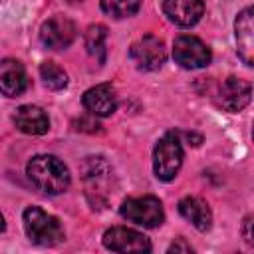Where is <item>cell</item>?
<instances>
[{
	"instance_id": "obj_7",
	"label": "cell",
	"mask_w": 254,
	"mask_h": 254,
	"mask_svg": "<svg viewBox=\"0 0 254 254\" xmlns=\"http://www.w3.org/2000/svg\"><path fill=\"white\" fill-rule=\"evenodd\" d=\"M252 99V85L246 79L240 77H226L216 93V105L228 113H238L242 111Z\"/></svg>"
},
{
	"instance_id": "obj_6",
	"label": "cell",
	"mask_w": 254,
	"mask_h": 254,
	"mask_svg": "<svg viewBox=\"0 0 254 254\" xmlns=\"http://www.w3.org/2000/svg\"><path fill=\"white\" fill-rule=\"evenodd\" d=\"M129 56L133 64L143 71H155L159 69L167 60V48L165 42L159 36L145 34L141 36L129 50Z\"/></svg>"
},
{
	"instance_id": "obj_23",
	"label": "cell",
	"mask_w": 254,
	"mask_h": 254,
	"mask_svg": "<svg viewBox=\"0 0 254 254\" xmlns=\"http://www.w3.org/2000/svg\"><path fill=\"white\" fill-rule=\"evenodd\" d=\"M252 137H254V127H252Z\"/></svg>"
},
{
	"instance_id": "obj_18",
	"label": "cell",
	"mask_w": 254,
	"mask_h": 254,
	"mask_svg": "<svg viewBox=\"0 0 254 254\" xmlns=\"http://www.w3.org/2000/svg\"><path fill=\"white\" fill-rule=\"evenodd\" d=\"M40 75H42V81L48 89L60 91L67 85V73L54 62H44L40 65Z\"/></svg>"
},
{
	"instance_id": "obj_15",
	"label": "cell",
	"mask_w": 254,
	"mask_h": 254,
	"mask_svg": "<svg viewBox=\"0 0 254 254\" xmlns=\"http://www.w3.org/2000/svg\"><path fill=\"white\" fill-rule=\"evenodd\" d=\"M179 212L183 218H187L196 230L206 232L212 226V212L206 200L200 196H185L179 200Z\"/></svg>"
},
{
	"instance_id": "obj_4",
	"label": "cell",
	"mask_w": 254,
	"mask_h": 254,
	"mask_svg": "<svg viewBox=\"0 0 254 254\" xmlns=\"http://www.w3.org/2000/svg\"><path fill=\"white\" fill-rule=\"evenodd\" d=\"M119 212L129 222L139 224V226H145V228L161 226L163 220H165V210H163L161 200L157 196H151V194L131 196V198L123 200Z\"/></svg>"
},
{
	"instance_id": "obj_8",
	"label": "cell",
	"mask_w": 254,
	"mask_h": 254,
	"mask_svg": "<svg viewBox=\"0 0 254 254\" xmlns=\"http://www.w3.org/2000/svg\"><path fill=\"white\" fill-rule=\"evenodd\" d=\"M103 246L111 252H151L149 238L127 226H113L103 234Z\"/></svg>"
},
{
	"instance_id": "obj_3",
	"label": "cell",
	"mask_w": 254,
	"mask_h": 254,
	"mask_svg": "<svg viewBox=\"0 0 254 254\" xmlns=\"http://www.w3.org/2000/svg\"><path fill=\"white\" fill-rule=\"evenodd\" d=\"M183 165V145L177 133H165L153 151V171L159 181H173Z\"/></svg>"
},
{
	"instance_id": "obj_19",
	"label": "cell",
	"mask_w": 254,
	"mask_h": 254,
	"mask_svg": "<svg viewBox=\"0 0 254 254\" xmlns=\"http://www.w3.org/2000/svg\"><path fill=\"white\" fill-rule=\"evenodd\" d=\"M99 2L105 14L113 18H129L141 8L143 0H99Z\"/></svg>"
},
{
	"instance_id": "obj_9",
	"label": "cell",
	"mask_w": 254,
	"mask_h": 254,
	"mask_svg": "<svg viewBox=\"0 0 254 254\" xmlns=\"http://www.w3.org/2000/svg\"><path fill=\"white\" fill-rule=\"evenodd\" d=\"M75 38V24L65 16H52L40 28V40L48 50H64Z\"/></svg>"
},
{
	"instance_id": "obj_12",
	"label": "cell",
	"mask_w": 254,
	"mask_h": 254,
	"mask_svg": "<svg viewBox=\"0 0 254 254\" xmlns=\"http://www.w3.org/2000/svg\"><path fill=\"white\" fill-rule=\"evenodd\" d=\"M165 16L183 28L194 26L204 14V0H163Z\"/></svg>"
},
{
	"instance_id": "obj_14",
	"label": "cell",
	"mask_w": 254,
	"mask_h": 254,
	"mask_svg": "<svg viewBox=\"0 0 254 254\" xmlns=\"http://www.w3.org/2000/svg\"><path fill=\"white\" fill-rule=\"evenodd\" d=\"M0 87L6 97H18L28 87V75L18 60H4L0 64Z\"/></svg>"
},
{
	"instance_id": "obj_22",
	"label": "cell",
	"mask_w": 254,
	"mask_h": 254,
	"mask_svg": "<svg viewBox=\"0 0 254 254\" xmlns=\"http://www.w3.org/2000/svg\"><path fill=\"white\" fill-rule=\"evenodd\" d=\"M69 4H77V2H81V0H67Z\"/></svg>"
},
{
	"instance_id": "obj_11",
	"label": "cell",
	"mask_w": 254,
	"mask_h": 254,
	"mask_svg": "<svg viewBox=\"0 0 254 254\" xmlns=\"http://www.w3.org/2000/svg\"><path fill=\"white\" fill-rule=\"evenodd\" d=\"M109 175H111V169L101 157H87V161L83 163V181L87 187V196L91 198L95 194V198L91 200L93 204L105 202L107 192L101 190V187H107Z\"/></svg>"
},
{
	"instance_id": "obj_1",
	"label": "cell",
	"mask_w": 254,
	"mask_h": 254,
	"mask_svg": "<svg viewBox=\"0 0 254 254\" xmlns=\"http://www.w3.org/2000/svg\"><path fill=\"white\" fill-rule=\"evenodd\" d=\"M32 185L46 194H62L69 187V171L56 155H36L26 167Z\"/></svg>"
},
{
	"instance_id": "obj_21",
	"label": "cell",
	"mask_w": 254,
	"mask_h": 254,
	"mask_svg": "<svg viewBox=\"0 0 254 254\" xmlns=\"http://www.w3.org/2000/svg\"><path fill=\"white\" fill-rule=\"evenodd\" d=\"M169 252H192V248H190L183 238H179L177 242H173V244L169 246Z\"/></svg>"
},
{
	"instance_id": "obj_5",
	"label": "cell",
	"mask_w": 254,
	"mask_h": 254,
	"mask_svg": "<svg viewBox=\"0 0 254 254\" xmlns=\"http://www.w3.org/2000/svg\"><path fill=\"white\" fill-rule=\"evenodd\" d=\"M173 58L185 69H200L210 64L212 54L200 38L183 34L173 44Z\"/></svg>"
},
{
	"instance_id": "obj_10",
	"label": "cell",
	"mask_w": 254,
	"mask_h": 254,
	"mask_svg": "<svg viewBox=\"0 0 254 254\" xmlns=\"http://www.w3.org/2000/svg\"><path fill=\"white\" fill-rule=\"evenodd\" d=\"M236 52L240 60L248 65H254V4L246 6L234 22Z\"/></svg>"
},
{
	"instance_id": "obj_2",
	"label": "cell",
	"mask_w": 254,
	"mask_h": 254,
	"mask_svg": "<svg viewBox=\"0 0 254 254\" xmlns=\"http://www.w3.org/2000/svg\"><path fill=\"white\" fill-rule=\"evenodd\" d=\"M22 218H24V230L34 244L56 246L65 238L60 220L40 206H28Z\"/></svg>"
},
{
	"instance_id": "obj_17",
	"label": "cell",
	"mask_w": 254,
	"mask_h": 254,
	"mask_svg": "<svg viewBox=\"0 0 254 254\" xmlns=\"http://www.w3.org/2000/svg\"><path fill=\"white\" fill-rule=\"evenodd\" d=\"M105 40H107V28L103 24H93L85 32V48L91 58H95L97 64H103L105 60Z\"/></svg>"
},
{
	"instance_id": "obj_13",
	"label": "cell",
	"mask_w": 254,
	"mask_h": 254,
	"mask_svg": "<svg viewBox=\"0 0 254 254\" xmlns=\"http://www.w3.org/2000/svg\"><path fill=\"white\" fill-rule=\"evenodd\" d=\"M83 107L93 117H109L117 109V95L111 83H99L83 93Z\"/></svg>"
},
{
	"instance_id": "obj_16",
	"label": "cell",
	"mask_w": 254,
	"mask_h": 254,
	"mask_svg": "<svg viewBox=\"0 0 254 254\" xmlns=\"http://www.w3.org/2000/svg\"><path fill=\"white\" fill-rule=\"evenodd\" d=\"M14 123L22 133L28 135H44L50 129V119L46 111L38 105H22L14 113Z\"/></svg>"
},
{
	"instance_id": "obj_20",
	"label": "cell",
	"mask_w": 254,
	"mask_h": 254,
	"mask_svg": "<svg viewBox=\"0 0 254 254\" xmlns=\"http://www.w3.org/2000/svg\"><path fill=\"white\" fill-rule=\"evenodd\" d=\"M240 232H242V238L246 240V244L254 246V216H246V218L242 220Z\"/></svg>"
}]
</instances>
